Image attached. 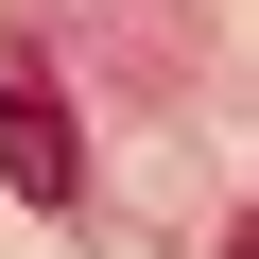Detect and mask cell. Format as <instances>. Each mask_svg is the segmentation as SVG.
<instances>
[{"mask_svg":"<svg viewBox=\"0 0 259 259\" xmlns=\"http://www.w3.org/2000/svg\"><path fill=\"white\" fill-rule=\"evenodd\" d=\"M0 190L18 207H87V139H69V87L35 52H0Z\"/></svg>","mask_w":259,"mask_h":259,"instance_id":"cell-1","label":"cell"}]
</instances>
